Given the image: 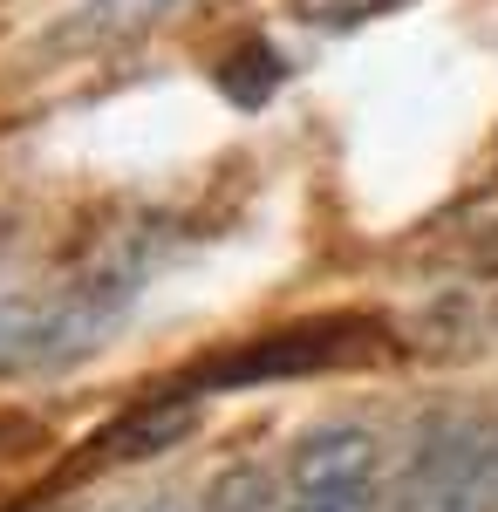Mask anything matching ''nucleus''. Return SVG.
Instances as JSON below:
<instances>
[{
    "instance_id": "obj_5",
    "label": "nucleus",
    "mask_w": 498,
    "mask_h": 512,
    "mask_svg": "<svg viewBox=\"0 0 498 512\" xmlns=\"http://www.w3.org/2000/svg\"><path fill=\"white\" fill-rule=\"evenodd\" d=\"M192 424H198V410L185 403V396H171V403H144V410H130V417L103 437V451H110V458H151V451H164V444L192 437Z\"/></svg>"
},
{
    "instance_id": "obj_3",
    "label": "nucleus",
    "mask_w": 498,
    "mask_h": 512,
    "mask_svg": "<svg viewBox=\"0 0 498 512\" xmlns=\"http://www.w3.org/2000/svg\"><path fill=\"white\" fill-rule=\"evenodd\" d=\"M335 355H342V335L301 328V335H280V342H260V349H239L226 362H205L192 383L198 390H253V383H280V376H314Z\"/></svg>"
},
{
    "instance_id": "obj_1",
    "label": "nucleus",
    "mask_w": 498,
    "mask_h": 512,
    "mask_svg": "<svg viewBox=\"0 0 498 512\" xmlns=\"http://www.w3.org/2000/svg\"><path fill=\"white\" fill-rule=\"evenodd\" d=\"M389 512H498V424L430 417L403 458Z\"/></svg>"
},
{
    "instance_id": "obj_7",
    "label": "nucleus",
    "mask_w": 498,
    "mask_h": 512,
    "mask_svg": "<svg viewBox=\"0 0 498 512\" xmlns=\"http://www.w3.org/2000/svg\"><path fill=\"white\" fill-rule=\"evenodd\" d=\"M383 492H287L280 512H376Z\"/></svg>"
},
{
    "instance_id": "obj_2",
    "label": "nucleus",
    "mask_w": 498,
    "mask_h": 512,
    "mask_svg": "<svg viewBox=\"0 0 498 512\" xmlns=\"http://www.w3.org/2000/svg\"><path fill=\"white\" fill-rule=\"evenodd\" d=\"M287 492H383V444L362 424H321L287 458Z\"/></svg>"
},
{
    "instance_id": "obj_6",
    "label": "nucleus",
    "mask_w": 498,
    "mask_h": 512,
    "mask_svg": "<svg viewBox=\"0 0 498 512\" xmlns=\"http://www.w3.org/2000/svg\"><path fill=\"white\" fill-rule=\"evenodd\" d=\"M280 76H287V69H280V55H273L267 41H246L232 62H219V89H226L239 110H260L273 89H280Z\"/></svg>"
},
{
    "instance_id": "obj_4",
    "label": "nucleus",
    "mask_w": 498,
    "mask_h": 512,
    "mask_svg": "<svg viewBox=\"0 0 498 512\" xmlns=\"http://www.w3.org/2000/svg\"><path fill=\"white\" fill-rule=\"evenodd\" d=\"M185 0H82L76 14H62L48 28L55 55H96V48H123V41L151 35L164 14H178Z\"/></svg>"
}]
</instances>
